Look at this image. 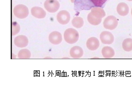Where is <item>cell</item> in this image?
<instances>
[{
	"instance_id": "obj_1",
	"label": "cell",
	"mask_w": 132,
	"mask_h": 88,
	"mask_svg": "<svg viewBox=\"0 0 132 88\" xmlns=\"http://www.w3.org/2000/svg\"><path fill=\"white\" fill-rule=\"evenodd\" d=\"M64 38L67 43L72 44L76 43L79 39V33L75 29L69 28L64 32Z\"/></svg>"
},
{
	"instance_id": "obj_2",
	"label": "cell",
	"mask_w": 132,
	"mask_h": 88,
	"mask_svg": "<svg viewBox=\"0 0 132 88\" xmlns=\"http://www.w3.org/2000/svg\"><path fill=\"white\" fill-rule=\"evenodd\" d=\"M29 11L27 6L23 4H19L14 9V15L19 19H24L29 15Z\"/></svg>"
},
{
	"instance_id": "obj_3",
	"label": "cell",
	"mask_w": 132,
	"mask_h": 88,
	"mask_svg": "<svg viewBox=\"0 0 132 88\" xmlns=\"http://www.w3.org/2000/svg\"><path fill=\"white\" fill-rule=\"evenodd\" d=\"M118 25V20L114 16H109L105 19L103 26L105 28L109 30H113L117 28Z\"/></svg>"
},
{
	"instance_id": "obj_4",
	"label": "cell",
	"mask_w": 132,
	"mask_h": 88,
	"mask_svg": "<svg viewBox=\"0 0 132 88\" xmlns=\"http://www.w3.org/2000/svg\"><path fill=\"white\" fill-rule=\"evenodd\" d=\"M60 3L57 0H46L44 3L45 9L50 13L56 12L60 8Z\"/></svg>"
},
{
	"instance_id": "obj_5",
	"label": "cell",
	"mask_w": 132,
	"mask_h": 88,
	"mask_svg": "<svg viewBox=\"0 0 132 88\" xmlns=\"http://www.w3.org/2000/svg\"><path fill=\"white\" fill-rule=\"evenodd\" d=\"M57 22L61 25L67 24L70 19V15L66 10H62L59 12L56 16Z\"/></svg>"
},
{
	"instance_id": "obj_6",
	"label": "cell",
	"mask_w": 132,
	"mask_h": 88,
	"mask_svg": "<svg viewBox=\"0 0 132 88\" xmlns=\"http://www.w3.org/2000/svg\"><path fill=\"white\" fill-rule=\"evenodd\" d=\"M100 39L102 43L104 44H111L114 42V37L111 32L104 31L101 34Z\"/></svg>"
},
{
	"instance_id": "obj_7",
	"label": "cell",
	"mask_w": 132,
	"mask_h": 88,
	"mask_svg": "<svg viewBox=\"0 0 132 88\" xmlns=\"http://www.w3.org/2000/svg\"><path fill=\"white\" fill-rule=\"evenodd\" d=\"M50 42L54 45H58L62 41V36L61 34L57 31L52 32L48 37Z\"/></svg>"
},
{
	"instance_id": "obj_8",
	"label": "cell",
	"mask_w": 132,
	"mask_h": 88,
	"mask_svg": "<svg viewBox=\"0 0 132 88\" xmlns=\"http://www.w3.org/2000/svg\"><path fill=\"white\" fill-rule=\"evenodd\" d=\"M14 44L18 48H25L29 44V40L25 35H19L15 38Z\"/></svg>"
},
{
	"instance_id": "obj_9",
	"label": "cell",
	"mask_w": 132,
	"mask_h": 88,
	"mask_svg": "<svg viewBox=\"0 0 132 88\" xmlns=\"http://www.w3.org/2000/svg\"><path fill=\"white\" fill-rule=\"evenodd\" d=\"M87 48L91 51H95L98 49L100 45L99 40L95 37H91L89 38L87 41Z\"/></svg>"
},
{
	"instance_id": "obj_10",
	"label": "cell",
	"mask_w": 132,
	"mask_h": 88,
	"mask_svg": "<svg viewBox=\"0 0 132 88\" xmlns=\"http://www.w3.org/2000/svg\"><path fill=\"white\" fill-rule=\"evenodd\" d=\"M83 50L79 46H74L70 50V55L74 59H80L83 56Z\"/></svg>"
},
{
	"instance_id": "obj_11",
	"label": "cell",
	"mask_w": 132,
	"mask_h": 88,
	"mask_svg": "<svg viewBox=\"0 0 132 88\" xmlns=\"http://www.w3.org/2000/svg\"><path fill=\"white\" fill-rule=\"evenodd\" d=\"M31 14L35 18L38 19H43L46 17V12L45 11L39 6H34L31 9Z\"/></svg>"
},
{
	"instance_id": "obj_12",
	"label": "cell",
	"mask_w": 132,
	"mask_h": 88,
	"mask_svg": "<svg viewBox=\"0 0 132 88\" xmlns=\"http://www.w3.org/2000/svg\"><path fill=\"white\" fill-rule=\"evenodd\" d=\"M117 11L119 15L121 16H127L129 11L128 5L124 2L119 3L117 7Z\"/></svg>"
},
{
	"instance_id": "obj_13",
	"label": "cell",
	"mask_w": 132,
	"mask_h": 88,
	"mask_svg": "<svg viewBox=\"0 0 132 88\" xmlns=\"http://www.w3.org/2000/svg\"><path fill=\"white\" fill-rule=\"evenodd\" d=\"M102 54L105 59H111L115 55V52L113 49L110 46H104L102 50Z\"/></svg>"
},
{
	"instance_id": "obj_14",
	"label": "cell",
	"mask_w": 132,
	"mask_h": 88,
	"mask_svg": "<svg viewBox=\"0 0 132 88\" xmlns=\"http://www.w3.org/2000/svg\"><path fill=\"white\" fill-rule=\"evenodd\" d=\"M91 13L94 17L100 19H102L106 15V13L103 8L96 6L91 8Z\"/></svg>"
},
{
	"instance_id": "obj_15",
	"label": "cell",
	"mask_w": 132,
	"mask_h": 88,
	"mask_svg": "<svg viewBox=\"0 0 132 88\" xmlns=\"http://www.w3.org/2000/svg\"><path fill=\"white\" fill-rule=\"evenodd\" d=\"M123 49L126 52L132 51V38H128L123 40L122 44Z\"/></svg>"
},
{
	"instance_id": "obj_16",
	"label": "cell",
	"mask_w": 132,
	"mask_h": 88,
	"mask_svg": "<svg viewBox=\"0 0 132 88\" xmlns=\"http://www.w3.org/2000/svg\"><path fill=\"white\" fill-rule=\"evenodd\" d=\"M31 56V53L30 50L26 49H23L19 51L18 53V58L22 59H30Z\"/></svg>"
},
{
	"instance_id": "obj_17",
	"label": "cell",
	"mask_w": 132,
	"mask_h": 88,
	"mask_svg": "<svg viewBox=\"0 0 132 88\" xmlns=\"http://www.w3.org/2000/svg\"><path fill=\"white\" fill-rule=\"evenodd\" d=\"M71 23L72 26L77 28H80L84 25L83 19L80 17H75L72 19Z\"/></svg>"
},
{
	"instance_id": "obj_18",
	"label": "cell",
	"mask_w": 132,
	"mask_h": 88,
	"mask_svg": "<svg viewBox=\"0 0 132 88\" xmlns=\"http://www.w3.org/2000/svg\"><path fill=\"white\" fill-rule=\"evenodd\" d=\"M102 19L97 18L94 17L91 14V13H89L88 15V22L94 26H97L100 25L102 22Z\"/></svg>"
},
{
	"instance_id": "obj_19",
	"label": "cell",
	"mask_w": 132,
	"mask_h": 88,
	"mask_svg": "<svg viewBox=\"0 0 132 88\" xmlns=\"http://www.w3.org/2000/svg\"><path fill=\"white\" fill-rule=\"evenodd\" d=\"M76 2H75V4L80 2L83 0H76ZM87 1H89L91 4H92V5H94L95 7H102V6L104 5V4L108 0H87Z\"/></svg>"
},
{
	"instance_id": "obj_20",
	"label": "cell",
	"mask_w": 132,
	"mask_h": 88,
	"mask_svg": "<svg viewBox=\"0 0 132 88\" xmlns=\"http://www.w3.org/2000/svg\"><path fill=\"white\" fill-rule=\"evenodd\" d=\"M21 30V27L17 22H14L12 23L11 33L12 35H15L19 32Z\"/></svg>"
},
{
	"instance_id": "obj_21",
	"label": "cell",
	"mask_w": 132,
	"mask_h": 88,
	"mask_svg": "<svg viewBox=\"0 0 132 88\" xmlns=\"http://www.w3.org/2000/svg\"><path fill=\"white\" fill-rule=\"evenodd\" d=\"M71 3H75V1H76V0H70Z\"/></svg>"
},
{
	"instance_id": "obj_22",
	"label": "cell",
	"mask_w": 132,
	"mask_h": 88,
	"mask_svg": "<svg viewBox=\"0 0 132 88\" xmlns=\"http://www.w3.org/2000/svg\"><path fill=\"white\" fill-rule=\"evenodd\" d=\"M128 1H132V0H127Z\"/></svg>"
},
{
	"instance_id": "obj_23",
	"label": "cell",
	"mask_w": 132,
	"mask_h": 88,
	"mask_svg": "<svg viewBox=\"0 0 132 88\" xmlns=\"http://www.w3.org/2000/svg\"><path fill=\"white\" fill-rule=\"evenodd\" d=\"M131 16H132V9H131Z\"/></svg>"
}]
</instances>
